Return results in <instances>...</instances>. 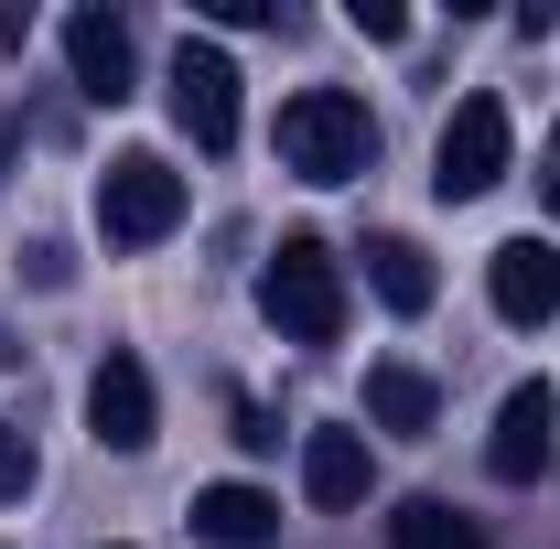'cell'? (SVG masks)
I'll list each match as a JSON object with an SVG mask.
<instances>
[{"label": "cell", "mask_w": 560, "mask_h": 549, "mask_svg": "<svg viewBox=\"0 0 560 549\" xmlns=\"http://www.w3.org/2000/svg\"><path fill=\"white\" fill-rule=\"evenodd\" d=\"M280 162H291L302 184H355V173L377 162V119H366V97H346V86H302V97H280Z\"/></svg>", "instance_id": "obj_1"}, {"label": "cell", "mask_w": 560, "mask_h": 549, "mask_svg": "<svg viewBox=\"0 0 560 549\" xmlns=\"http://www.w3.org/2000/svg\"><path fill=\"white\" fill-rule=\"evenodd\" d=\"M259 313H270L291 344H335L346 335V270L324 237H280L270 270H259Z\"/></svg>", "instance_id": "obj_2"}, {"label": "cell", "mask_w": 560, "mask_h": 549, "mask_svg": "<svg viewBox=\"0 0 560 549\" xmlns=\"http://www.w3.org/2000/svg\"><path fill=\"white\" fill-rule=\"evenodd\" d=\"M173 226H184V173L162 151H119L97 173V237L108 248H162Z\"/></svg>", "instance_id": "obj_3"}, {"label": "cell", "mask_w": 560, "mask_h": 549, "mask_svg": "<svg viewBox=\"0 0 560 549\" xmlns=\"http://www.w3.org/2000/svg\"><path fill=\"white\" fill-rule=\"evenodd\" d=\"M506 151H517V130H506V97H464V108L442 119V151H431V184H442V206H475V195H495V184H506Z\"/></svg>", "instance_id": "obj_4"}, {"label": "cell", "mask_w": 560, "mask_h": 549, "mask_svg": "<svg viewBox=\"0 0 560 549\" xmlns=\"http://www.w3.org/2000/svg\"><path fill=\"white\" fill-rule=\"evenodd\" d=\"M560 453V388L550 377H517L495 399V431H486V475L495 484H539V464Z\"/></svg>", "instance_id": "obj_5"}, {"label": "cell", "mask_w": 560, "mask_h": 549, "mask_svg": "<svg viewBox=\"0 0 560 549\" xmlns=\"http://www.w3.org/2000/svg\"><path fill=\"white\" fill-rule=\"evenodd\" d=\"M173 119H184L195 151H237V66L215 55L206 33L173 44Z\"/></svg>", "instance_id": "obj_6"}, {"label": "cell", "mask_w": 560, "mask_h": 549, "mask_svg": "<svg viewBox=\"0 0 560 549\" xmlns=\"http://www.w3.org/2000/svg\"><path fill=\"white\" fill-rule=\"evenodd\" d=\"M66 75H75V97L119 108V97H130V75H140L130 22H119V11H66Z\"/></svg>", "instance_id": "obj_7"}, {"label": "cell", "mask_w": 560, "mask_h": 549, "mask_svg": "<svg viewBox=\"0 0 560 549\" xmlns=\"http://www.w3.org/2000/svg\"><path fill=\"white\" fill-rule=\"evenodd\" d=\"M86 431H97L108 453H151L162 399H151V366H140V355H108V366L86 377Z\"/></svg>", "instance_id": "obj_8"}, {"label": "cell", "mask_w": 560, "mask_h": 549, "mask_svg": "<svg viewBox=\"0 0 560 549\" xmlns=\"http://www.w3.org/2000/svg\"><path fill=\"white\" fill-rule=\"evenodd\" d=\"M486 291H495L506 324H550L560 313V248L550 237H506V248L486 259Z\"/></svg>", "instance_id": "obj_9"}, {"label": "cell", "mask_w": 560, "mask_h": 549, "mask_svg": "<svg viewBox=\"0 0 560 549\" xmlns=\"http://www.w3.org/2000/svg\"><path fill=\"white\" fill-rule=\"evenodd\" d=\"M366 484H377V464H366V431H302V495H313L324 517L366 506Z\"/></svg>", "instance_id": "obj_10"}, {"label": "cell", "mask_w": 560, "mask_h": 549, "mask_svg": "<svg viewBox=\"0 0 560 549\" xmlns=\"http://www.w3.org/2000/svg\"><path fill=\"white\" fill-rule=\"evenodd\" d=\"M366 420L399 431V442H420V431L442 420V388H431L420 366H366Z\"/></svg>", "instance_id": "obj_11"}, {"label": "cell", "mask_w": 560, "mask_h": 549, "mask_svg": "<svg viewBox=\"0 0 560 549\" xmlns=\"http://www.w3.org/2000/svg\"><path fill=\"white\" fill-rule=\"evenodd\" d=\"M195 528L226 539V549H259L280 528V495H259V484H206V495H195Z\"/></svg>", "instance_id": "obj_12"}, {"label": "cell", "mask_w": 560, "mask_h": 549, "mask_svg": "<svg viewBox=\"0 0 560 549\" xmlns=\"http://www.w3.org/2000/svg\"><path fill=\"white\" fill-rule=\"evenodd\" d=\"M366 280H377V302H388V313H431V291H442L420 237H366Z\"/></svg>", "instance_id": "obj_13"}, {"label": "cell", "mask_w": 560, "mask_h": 549, "mask_svg": "<svg viewBox=\"0 0 560 549\" xmlns=\"http://www.w3.org/2000/svg\"><path fill=\"white\" fill-rule=\"evenodd\" d=\"M388 549H486V528L464 506H442V495H399L388 506Z\"/></svg>", "instance_id": "obj_14"}, {"label": "cell", "mask_w": 560, "mask_h": 549, "mask_svg": "<svg viewBox=\"0 0 560 549\" xmlns=\"http://www.w3.org/2000/svg\"><path fill=\"white\" fill-rule=\"evenodd\" d=\"M33 475H44V464H33V431H22V420H0V506H22Z\"/></svg>", "instance_id": "obj_15"}, {"label": "cell", "mask_w": 560, "mask_h": 549, "mask_svg": "<svg viewBox=\"0 0 560 549\" xmlns=\"http://www.w3.org/2000/svg\"><path fill=\"white\" fill-rule=\"evenodd\" d=\"M346 22H355V33H377V44H399V33H410V11H399V0H355Z\"/></svg>", "instance_id": "obj_16"}, {"label": "cell", "mask_w": 560, "mask_h": 549, "mask_svg": "<svg viewBox=\"0 0 560 549\" xmlns=\"http://www.w3.org/2000/svg\"><path fill=\"white\" fill-rule=\"evenodd\" d=\"M550 215H560V130H550Z\"/></svg>", "instance_id": "obj_17"}, {"label": "cell", "mask_w": 560, "mask_h": 549, "mask_svg": "<svg viewBox=\"0 0 560 549\" xmlns=\"http://www.w3.org/2000/svg\"><path fill=\"white\" fill-rule=\"evenodd\" d=\"M0 184H11V119H0Z\"/></svg>", "instance_id": "obj_18"}]
</instances>
